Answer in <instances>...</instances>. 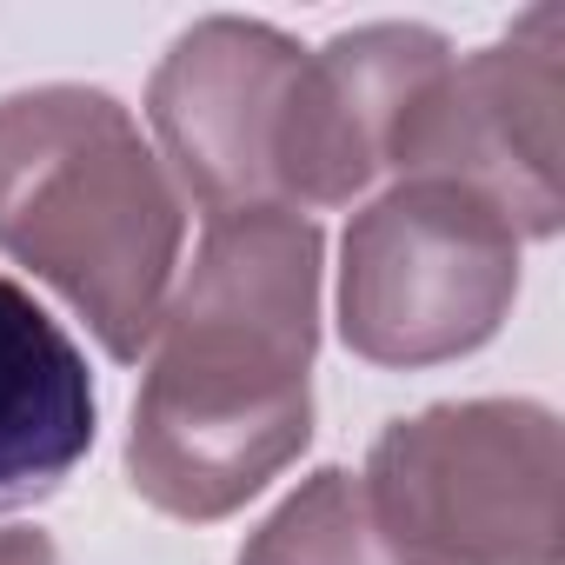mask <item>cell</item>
Wrapping results in <instances>:
<instances>
[{"mask_svg": "<svg viewBox=\"0 0 565 565\" xmlns=\"http://www.w3.org/2000/svg\"><path fill=\"white\" fill-rule=\"evenodd\" d=\"M512 294V220L452 180H399L347 226L340 333L373 366H439L486 347Z\"/></svg>", "mask_w": 565, "mask_h": 565, "instance_id": "277c9868", "label": "cell"}, {"mask_svg": "<svg viewBox=\"0 0 565 565\" xmlns=\"http://www.w3.org/2000/svg\"><path fill=\"white\" fill-rule=\"evenodd\" d=\"M320 253V226L287 206L206 220L134 399L127 472L147 505L173 519H226L307 452Z\"/></svg>", "mask_w": 565, "mask_h": 565, "instance_id": "6da1fadb", "label": "cell"}, {"mask_svg": "<svg viewBox=\"0 0 565 565\" xmlns=\"http://www.w3.org/2000/svg\"><path fill=\"white\" fill-rule=\"evenodd\" d=\"M452 61L433 28L380 21L333 34L300 61L294 87V153H287V206H340L386 173L393 127L406 100Z\"/></svg>", "mask_w": 565, "mask_h": 565, "instance_id": "52a82bcc", "label": "cell"}, {"mask_svg": "<svg viewBox=\"0 0 565 565\" xmlns=\"http://www.w3.org/2000/svg\"><path fill=\"white\" fill-rule=\"evenodd\" d=\"M94 380L61 320L0 279V505L47 499L94 446Z\"/></svg>", "mask_w": 565, "mask_h": 565, "instance_id": "ba28073f", "label": "cell"}, {"mask_svg": "<svg viewBox=\"0 0 565 565\" xmlns=\"http://www.w3.org/2000/svg\"><path fill=\"white\" fill-rule=\"evenodd\" d=\"M180 239V193L114 94L28 87L0 100V253L34 266L114 360L153 347Z\"/></svg>", "mask_w": 565, "mask_h": 565, "instance_id": "7a4b0ae2", "label": "cell"}, {"mask_svg": "<svg viewBox=\"0 0 565 565\" xmlns=\"http://www.w3.org/2000/svg\"><path fill=\"white\" fill-rule=\"evenodd\" d=\"M360 486L406 565H565V439L539 399L426 406Z\"/></svg>", "mask_w": 565, "mask_h": 565, "instance_id": "3957f363", "label": "cell"}, {"mask_svg": "<svg viewBox=\"0 0 565 565\" xmlns=\"http://www.w3.org/2000/svg\"><path fill=\"white\" fill-rule=\"evenodd\" d=\"M239 565H406V558L386 545L366 486L347 466H327L300 479V492L246 539Z\"/></svg>", "mask_w": 565, "mask_h": 565, "instance_id": "9c48e42d", "label": "cell"}, {"mask_svg": "<svg viewBox=\"0 0 565 565\" xmlns=\"http://www.w3.org/2000/svg\"><path fill=\"white\" fill-rule=\"evenodd\" d=\"M307 47H294L266 21H200L173 41L147 87V114L173 180L220 213L287 206V140H294V87ZM294 213V206H287Z\"/></svg>", "mask_w": 565, "mask_h": 565, "instance_id": "8992f818", "label": "cell"}, {"mask_svg": "<svg viewBox=\"0 0 565 565\" xmlns=\"http://www.w3.org/2000/svg\"><path fill=\"white\" fill-rule=\"evenodd\" d=\"M0 565H61V558H54V539L47 532L8 525V532H0Z\"/></svg>", "mask_w": 565, "mask_h": 565, "instance_id": "30bf717a", "label": "cell"}, {"mask_svg": "<svg viewBox=\"0 0 565 565\" xmlns=\"http://www.w3.org/2000/svg\"><path fill=\"white\" fill-rule=\"evenodd\" d=\"M565 8L519 14L492 47L446 61L399 114L386 167L399 180H452L492 200L519 239H552L565 220Z\"/></svg>", "mask_w": 565, "mask_h": 565, "instance_id": "5b68a950", "label": "cell"}]
</instances>
